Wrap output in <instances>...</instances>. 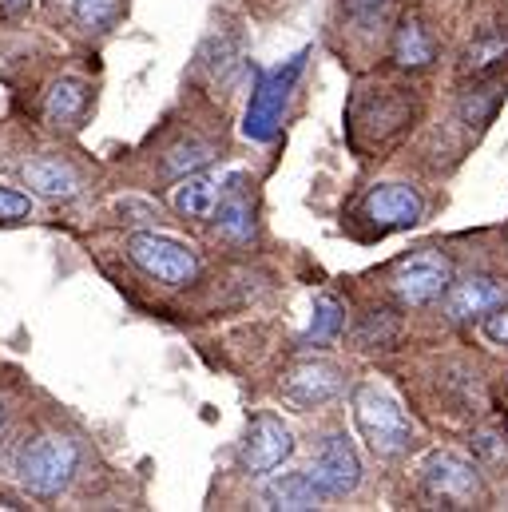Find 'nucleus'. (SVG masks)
Returning a JSON list of instances; mask_svg holds the SVG:
<instances>
[{
	"label": "nucleus",
	"instance_id": "1",
	"mask_svg": "<svg viewBox=\"0 0 508 512\" xmlns=\"http://www.w3.org/2000/svg\"><path fill=\"white\" fill-rule=\"evenodd\" d=\"M76 469H80V449H76V441L64 437V433H44V437H36V441L20 453V461H16V477H20L24 493H28V497H40V501L60 497V493L72 485Z\"/></svg>",
	"mask_w": 508,
	"mask_h": 512
},
{
	"label": "nucleus",
	"instance_id": "2",
	"mask_svg": "<svg viewBox=\"0 0 508 512\" xmlns=\"http://www.w3.org/2000/svg\"><path fill=\"white\" fill-rule=\"evenodd\" d=\"M354 425L378 457H401L413 445V425H409L405 409L378 385L354 389Z\"/></svg>",
	"mask_w": 508,
	"mask_h": 512
},
{
	"label": "nucleus",
	"instance_id": "3",
	"mask_svg": "<svg viewBox=\"0 0 508 512\" xmlns=\"http://www.w3.org/2000/svg\"><path fill=\"white\" fill-rule=\"evenodd\" d=\"M421 493L437 509H473L485 501V481L473 461L449 449H433L421 461Z\"/></svg>",
	"mask_w": 508,
	"mask_h": 512
},
{
	"label": "nucleus",
	"instance_id": "4",
	"mask_svg": "<svg viewBox=\"0 0 508 512\" xmlns=\"http://www.w3.org/2000/svg\"><path fill=\"white\" fill-rule=\"evenodd\" d=\"M306 68V52L290 56L286 64L270 68V72H258V84L251 92V104H247V120H243V135L254 139V143H270L278 128H282V112L290 104V92L298 84Z\"/></svg>",
	"mask_w": 508,
	"mask_h": 512
},
{
	"label": "nucleus",
	"instance_id": "5",
	"mask_svg": "<svg viewBox=\"0 0 508 512\" xmlns=\"http://www.w3.org/2000/svg\"><path fill=\"white\" fill-rule=\"evenodd\" d=\"M127 258L155 282L163 286H187L199 278V258L191 247H183L171 235H155V231H135L127 239Z\"/></svg>",
	"mask_w": 508,
	"mask_h": 512
},
{
	"label": "nucleus",
	"instance_id": "6",
	"mask_svg": "<svg viewBox=\"0 0 508 512\" xmlns=\"http://www.w3.org/2000/svg\"><path fill=\"white\" fill-rule=\"evenodd\" d=\"M389 286H393L401 306L421 310V306H433V302L445 298V290L453 286V266H449V258L437 255V251H417V255L401 258L393 266Z\"/></svg>",
	"mask_w": 508,
	"mask_h": 512
},
{
	"label": "nucleus",
	"instance_id": "7",
	"mask_svg": "<svg viewBox=\"0 0 508 512\" xmlns=\"http://www.w3.org/2000/svg\"><path fill=\"white\" fill-rule=\"evenodd\" d=\"M294 453V433L282 417L274 413H254L247 433H243V445H239V465L243 473L251 477H266L274 469H282Z\"/></svg>",
	"mask_w": 508,
	"mask_h": 512
},
{
	"label": "nucleus",
	"instance_id": "8",
	"mask_svg": "<svg viewBox=\"0 0 508 512\" xmlns=\"http://www.w3.org/2000/svg\"><path fill=\"white\" fill-rule=\"evenodd\" d=\"M306 477L322 489V497H346L362 485V461H358V449L346 433H330L322 445H318V457L314 465L306 469Z\"/></svg>",
	"mask_w": 508,
	"mask_h": 512
},
{
	"label": "nucleus",
	"instance_id": "9",
	"mask_svg": "<svg viewBox=\"0 0 508 512\" xmlns=\"http://www.w3.org/2000/svg\"><path fill=\"white\" fill-rule=\"evenodd\" d=\"M346 389V374L342 366L326 362V358H306L298 366H290L278 382V393L298 405V409H318V405H330L334 397H342Z\"/></svg>",
	"mask_w": 508,
	"mask_h": 512
},
{
	"label": "nucleus",
	"instance_id": "10",
	"mask_svg": "<svg viewBox=\"0 0 508 512\" xmlns=\"http://www.w3.org/2000/svg\"><path fill=\"white\" fill-rule=\"evenodd\" d=\"M211 223H215L219 239H227L235 247L254 239V179L247 171H231L227 179H219V199H215Z\"/></svg>",
	"mask_w": 508,
	"mask_h": 512
},
{
	"label": "nucleus",
	"instance_id": "11",
	"mask_svg": "<svg viewBox=\"0 0 508 512\" xmlns=\"http://www.w3.org/2000/svg\"><path fill=\"white\" fill-rule=\"evenodd\" d=\"M421 211H425V199L409 183H381L362 203V215L378 231H405V227H413L421 219Z\"/></svg>",
	"mask_w": 508,
	"mask_h": 512
},
{
	"label": "nucleus",
	"instance_id": "12",
	"mask_svg": "<svg viewBox=\"0 0 508 512\" xmlns=\"http://www.w3.org/2000/svg\"><path fill=\"white\" fill-rule=\"evenodd\" d=\"M20 179L40 199H60V203L64 199H76L84 191V175L68 159H60V155H36V159H28L20 167Z\"/></svg>",
	"mask_w": 508,
	"mask_h": 512
},
{
	"label": "nucleus",
	"instance_id": "13",
	"mask_svg": "<svg viewBox=\"0 0 508 512\" xmlns=\"http://www.w3.org/2000/svg\"><path fill=\"white\" fill-rule=\"evenodd\" d=\"M505 302V286L489 274H469L457 286L445 290V310L453 322H469V318H485L493 306Z\"/></svg>",
	"mask_w": 508,
	"mask_h": 512
},
{
	"label": "nucleus",
	"instance_id": "14",
	"mask_svg": "<svg viewBox=\"0 0 508 512\" xmlns=\"http://www.w3.org/2000/svg\"><path fill=\"white\" fill-rule=\"evenodd\" d=\"M88 108H92V88H88L84 80H76V76H64V80H56V84L48 88L44 120H48L52 128L76 131L84 124Z\"/></svg>",
	"mask_w": 508,
	"mask_h": 512
},
{
	"label": "nucleus",
	"instance_id": "15",
	"mask_svg": "<svg viewBox=\"0 0 508 512\" xmlns=\"http://www.w3.org/2000/svg\"><path fill=\"white\" fill-rule=\"evenodd\" d=\"M262 505L282 512H310V509H322L326 497H322V489L306 473H282L278 481H270L262 489Z\"/></svg>",
	"mask_w": 508,
	"mask_h": 512
},
{
	"label": "nucleus",
	"instance_id": "16",
	"mask_svg": "<svg viewBox=\"0 0 508 512\" xmlns=\"http://www.w3.org/2000/svg\"><path fill=\"white\" fill-rule=\"evenodd\" d=\"M215 199H219V179L207 175L203 167L179 175V183H175V191H171V207H175V215H183V219H211Z\"/></svg>",
	"mask_w": 508,
	"mask_h": 512
},
{
	"label": "nucleus",
	"instance_id": "17",
	"mask_svg": "<svg viewBox=\"0 0 508 512\" xmlns=\"http://www.w3.org/2000/svg\"><path fill=\"white\" fill-rule=\"evenodd\" d=\"M433 56H437V40L429 36V28L421 20H413V16L401 20V28L393 36V60L401 68H429Z\"/></svg>",
	"mask_w": 508,
	"mask_h": 512
},
{
	"label": "nucleus",
	"instance_id": "18",
	"mask_svg": "<svg viewBox=\"0 0 508 512\" xmlns=\"http://www.w3.org/2000/svg\"><path fill=\"white\" fill-rule=\"evenodd\" d=\"M501 64H508V32H481L465 48V60H461V68L469 76H485V72H493Z\"/></svg>",
	"mask_w": 508,
	"mask_h": 512
},
{
	"label": "nucleus",
	"instance_id": "19",
	"mask_svg": "<svg viewBox=\"0 0 508 512\" xmlns=\"http://www.w3.org/2000/svg\"><path fill=\"white\" fill-rule=\"evenodd\" d=\"M342 326H346V310H342V302H338V298H330V294H318V298H314V314H310V326H306V338H302V342L326 346V342H334V338L342 334Z\"/></svg>",
	"mask_w": 508,
	"mask_h": 512
},
{
	"label": "nucleus",
	"instance_id": "20",
	"mask_svg": "<svg viewBox=\"0 0 508 512\" xmlns=\"http://www.w3.org/2000/svg\"><path fill=\"white\" fill-rule=\"evenodd\" d=\"M211 159H215V147H211V143L187 139V143H175V147L167 151V159H163V175L179 179V175H187V171H199V167H207Z\"/></svg>",
	"mask_w": 508,
	"mask_h": 512
},
{
	"label": "nucleus",
	"instance_id": "21",
	"mask_svg": "<svg viewBox=\"0 0 508 512\" xmlns=\"http://www.w3.org/2000/svg\"><path fill=\"white\" fill-rule=\"evenodd\" d=\"M505 100V88L501 84H489V88H477V92H469L465 96V104H461V116H465V124L473 128H485L489 120H493V112H497V104Z\"/></svg>",
	"mask_w": 508,
	"mask_h": 512
},
{
	"label": "nucleus",
	"instance_id": "22",
	"mask_svg": "<svg viewBox=\"0 0 508 512\" xmlns=\"http://www.w3.org/2000/svg\"><path fill=\"white\" fill-rule=\"evenodd\" d=\"M239 60V44H235V36H207L203 40V48H199V68L203 72H223V68H231Z\"/></svg>",
	"mask_w": 508,
	"mask_h": 512
},
{
	"label": "nucleus",
	"instance_id": "23",
	"mask_svg": "<svg viewBox=\"0 0 508 512\" xmlns=\"http://www.w3.org/2000/svg\"><path fill=\"white\" fill-rule=\"evenodd\" d=\"M120 16V0H76V20L88 32H104Z\"/></svg>",
	"mask_w": 508,
	"mask_h": 512
},
{
	"label": "nucleus",
	"instance_id": "24",
	"mask_svg": "<svg viewBox=\"0 0 508 512\" xmlns=\"http://www.w3.org/2000/svg\"><path fill=\"white\" fill-rule=\"evenodd\" d=\"M473 449H477L481 465H489V469L508 465V437H501V433H481V437L473 441Z\"/></svg>",
	"mask_w": 508,
	"mask_h": 512
},
{
	"label": "nucleus",
	"instance_id": "25",
	"mask_svg": "<svg viewBox=\"0 0 508 512\" xmlns=\"http://www.w3.org/2000/svg\"><path fill=\"white\" fill-rule=\"evenodd\" d=\"M28 215H32V199L12 187H0V223H20Z\"/></svg>",
	"mask_w": 508,
	"mask_h": 512
},
{
	"label": "nucleus",
	"instance_id": "26",
	"mask_svg": "<svg viewBox=\"0 0 508 512\" xmlns=\"http://www.w3.org/2000/svg\"><path fill=\"white\" fill-rule=\"evenodd\" d=\"M342 4H346L350 20L362 24V28H374L381 16H385V8H389V0H342Z\"/></svg>",
	"mask_w": 508,
	"mask_h": 512
},
{
	"label": "nucleus",
	"instance_id": "27",
	"mask_svg": "<svg viewBox=\"0 0 508 512\" xmlns=\"http://www.w3.org/2000/svg\"><path fill=\"white\" fill-rule=\"evenodd\" d=\"M485 338L497 342V346H508V302L493 306V310L485 314Z\"/></svg>",
	"mask_w": 508,
	"mask_h": 512
},
{
	"label": "nucleus",
	"instance_id": "28",
	"mask_svg": "<svg viewBox=\"0 0 508 512\" xmlns=\"http://www.w3.org/2000/svg\"><path fill=\"white\" fill-rule=\"evenodd\" d=\"M32 8V0H0V12L4 16H24Z\"/></svg>",
	"mask_w": 508,
	"mask_h": 512
},
{
	"label": "nucleus",
	"instance_id": "29",
	"mask_svg": "<svg viewBox=\"0 0 508 512\" xmlns=\"http://www.w3.org/2000/svg\"><path fill=\"white\" fill-rule=\"evenodd\" d=\"M0 509H24L16 497H8V493H0Z\"/></svg>",
	"mask_w": 508,
	"mask_h": 512
},
{
	"label": "nucleus",
	"instance_id": "30",
	"mask_svg": "<svg viewBox=\"0 0 508 512\" xmlns=\"http://www.w3.org/2000/svg\"><path fill=\"white\" fill-rule=\"evenodd\" d=\"M0 425H4V405H0Z\"/></svg>",
	"mask_w": 508,
	"mask_h": 512
}]
</instances>
